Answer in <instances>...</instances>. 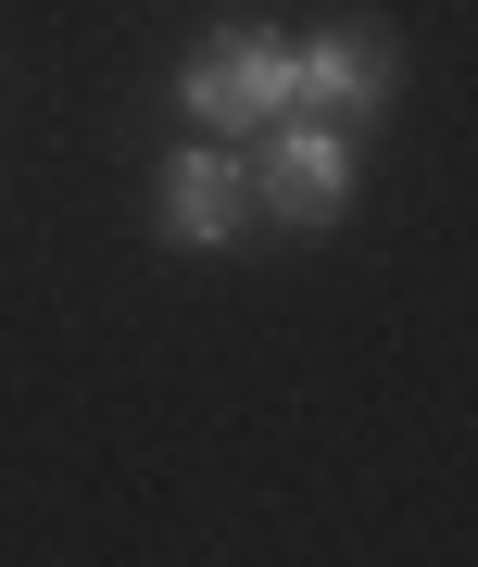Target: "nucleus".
<instances>
[{
    "label": "nucleus",
    "instance_id": "nucleus-1",
    "mask_svg": "<svg viewBox=\"0 0 478 567\" xmlns=\"http://www.w3.org/2000/svg\"><path fill=\"white\" fill-rule=\"evenodd\" d=\"M189 114L215 126V140H252V126L290 114V39H264V25H227V39H201L189 63Z\"/></svg>",
    "mask_w": 478,
    "mask_h": 567
},
{
    "label": "nucleus",
    "instance_id": "nucleus-2",
    "mask_svg": "<svg viewBox=\"0 0 478 567\" xmlns=\"http://www.w3.org/2000/svg\"><path fill=\"white\" fill-rule=\"evenodd\" d=\"M252 189H264V215L328 227V215H340V189H353V152H340V126H328V114H302V126L278 114V126H264V177H252Z\"/></svg>",
    "mask_w": 478,
    "mask_h": 567
},
{
    "label": "nucleus",
    "instance_id": "nucleus-3",
    "mask_svg": "<svg viewBox=\"0 0 478 567\" xmlns=\"http://www.w3.org/2000/svg\"><path fill=\"white\" fill-rule=\"evenodd\" d=\"M290 102H315V114H378V102H391V39H378V25L290 39Z\"/></svg>",
    "mask_w": 478,
    "mask_h": 567
},
{
    "label": "nucleus",
    "instance_id": "nucleus-4",
    "mask_svg": "<svg viewBox=\"0 0 478 567\" xmlns=\"http://www.w3.org/2000/svg\"><path fill=\"white\" fill-rule=\"evenodd\" d=\"M239 203H252V189H239V164H227V152H177V177H164V227H177V240L215 252L227 227H239Z\"/></svg>",
    "mask_w": 478,
    "mask_h": 567
}]
</instances>
